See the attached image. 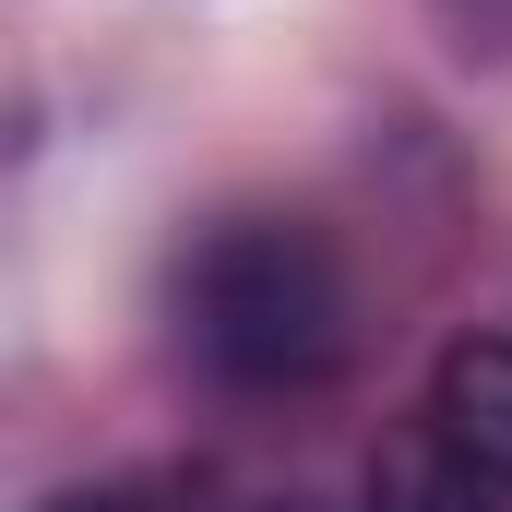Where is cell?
Listing matches in <instances>:
<instances>
[{
  "label": "cell",
  "instance_id": "obj_1",
  "mask_svg": "<svg viewBox=\"0 0 512 512\" xmlns=\"http://www.w3.org/2000/svg\"><path fill=\"white\" fill-rule=\"evenodd\" d=\"M179 334H191V358L227 393H310L346 358L358 298H346V262L322 251V227H298V215H227L203 251L179 262Z\"/></svg>",
  "mask_w": 512,
  "mask_h": 512
},
{
  "label": "cell",
  "instance_id": "obj_2",
  "mask_svg": "<svg viewBox=\"0 0 512 512\" xmlns=\"http://www.w3.org/2000/svg\"><path fill=\"white\" fill-rule=\"evenodd\" d=\"M370 512H512V477H489L429 405L370 453Z\"/></svg>",
  "mask_w": 512,
  "mask_h": 512
},
{
  "label": "cell",
  "instance_id": "obj_3",
  "mask_svg": "<svg viewBox=\"0 0 512 512\" xmlns=\"http://www.w3.org/2000/svg\"><path fill=\"white\" fill-rule=\"evenodd\" d=\"M429 417H441L489 477H512V334H453L441 370H429Z\"/></svg>",
  "mask_w": 512,
  "mask_h": 512
},
{
  "label": "cell",
  "instance_id": "obj_4",
  "mask_svg": "<svg viewBox=\"0 0 512 512\" xmlns=\"http://www.w3.org/2000/svg\"><path fill=\"white\" fill-rule=\"evenodd\" d=\"M36 512H131V489H60V501H36Z\"/></svg>",
  "mask_w": 512,
  "mask_h": 512
},
{
  "label": "cell",
  "instance_id": "obj_5",
  "mask_svg": "<svg viewBox=\"0 0 512 512\" xmlns=\"http://www.w3.org/2000/svg\"><path fill=\"white\" fill-rule=\"evenodd\" d=\"M262 512H310V501H262Z\"/></svg>",
  "mask_w": 512,
  "mask_h": 512
}]
</instances>
